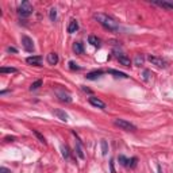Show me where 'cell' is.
I'll list each match as a JSON object with an SVG mask.
<instances>
[{
	"mask_svg": "<svg viewBox=\"0 0 173 173\" xmlns=\"http://www.w3.org/2000/svg\"><path fill=\"white\" fill-rule=\"evenodd\" d=\"M33 6L30 4V2H22L20 3V6L18 7V14L22 18H27V16H30L33 14Z\"/></svg>",
	"mask_w": 173,
	"mask_h": 173,
	"instance_id": "cell-3",
	"label": "cell"
},
{
	"mask_svg": "<svg viewBox=\"0 0 173 173\" xmlns=\"http://www.w3.org/2000/svg\"><path fill=\"white\" fill-rule=\"evenodd\" d=\"M88 42H89L92 46H95V47H100V39L97 38V37H95V35L88 37Z\"/></svg>",
	"mask_w": 173,
	"mask_h": 173,
	"instance_id": "cell-15",
	"label": "cell"
},
{
	"mask_svg": "<svg viewBox=\"0 0 173 173\" xmlns=\"http://www.w3.org/2000/svg\"><path fill=\"white\" fill-rule=\"evenodd\" d=\"M114 124L116 127H119L120 130H124V131H135V130H137V127H135L133 123H130V122L126 120V119H120V118L115 119Z\"/></svg>",
	"mask_w": 173,
	"mask_h": 173,
	"instance_id": "cell-2",
	"label": "cell"
},
{
	"mask_svg": "<svg viewBox=\"0 0 173 173\" xmlns=\"http://www.w3.org/2000/svg\"><path fill=\"white\" fill-rule=\"evenodd\" d=\"M118 160H119L120 165H123V167H128V162H130V160L126 158L124 155H119V157H118Z\"/></svg>",
	"mask_w": 173,
	"mask_h": 173,
	"instance_id": "cell-23",
	"label": "cell"
},
{
	"mask_svg": "<svg viewBox=\"0 0 173 173\" xmlns=\"http://www.w3.org/2000/svg\"><path fill=\"white\" fill-rule=\"evenodd\" d=\"M73 52L76 53V54H83L84 53V47H83V45H81L80 42H76L73 45Z\"/></svg>",
	"mask_w": 173,
	"mask_h": 173,
	"instance_id": "cell-19",
	"label": "cell"
},
{
	"mask_svg": "<svg viewBox=\"0 0 173 173\" xmlns=\"http://www.w3.org/2000/svg\"><path fill=\"white\" fill-rule=\"evenodd\" d=\"M41 85H42V80H37V81H34L31 85H30V89H31V91H35V89H38Z\"/></svg>",
	"mask_w": 173,
	"mask_h": 173,
	"instance_id": "cell-24",
	"label": "cell"
},
{
	"mask_svg": "<svg viewBox=\"0 0 173 173\" xmlns=\"http://www.w3.org/2000/svg\"><path fill=\"white\" fill-rule=\"evenodd\" d=\"M56 93H57V97H58L61 101H65V103H70V101H72V97H70V95L68 93V92H65V91L57 89Z\"/></svg>",
	"mask_w": 173,
	"mask_h": 173,
	"instance_id": "cell-7",
	"label": "cell"
},
{
	"mask_svg": "<svg viewBox=\"0 0 173 173\" xmlns=\"http://www.w3.org/2000/svg\"><path fill=\"white\" fill-rule=\"evenodd\" d=\"M153 3L157 6H160V7H164V8L173 10V2H153Z\"/></svg>",
	"mask_w": 173,
	"mask_h": 173,
	"instance_id": "cell-17",
	"label": "cell"
},
{
	"mask_svg": "<svg viewBox=\"0 0 173 173\" xmlns=\"http://www.w3.org/2000/svg\"><path fill=\"white\" fill-rule=\"evenodd\" d=\"M144 74H145V79H149V77H150V72H149V70H145V72H144Z\"/></svg>",
	"mask_w": 173,
	"mask_h": 173,
	"instance_id": "cell-32",
	"label": "cell"
},
{
	"mask_svg": "<svg viewBox=\"0 0 173 173\" xmlns=\"http://www.w3.org/2000/svg\"><path fill=\"white\" fill-rule=\"evenodd\" d=\"M104 74V70H101V69H99V70H93V72H89L87 74V79L88 80H96V79H99V77H101Z\"/></svg>",
	"mask_w": 173,
	"mask_h": 173,
	"instance_id": "cell-12",
	"label": "cell"
},
{
	"mask_svg": "<svg viewBox=\"0 0 173 173\" xmlns=\"http://www.w3.org/2000/svg\"><path fill=\"white\" fill-rule=\"evenodd\" d=\"M26 62L30 65H35V66H41L42 65V57L41 56H33V57H27Z\"/></svg>",
	"mask_w": 173,
	"mask_h": 173,
	"instance_id": "cell-9",
	"label": "cell"
},
{
	"mask_svg": "<svg viewBox=\"0 0 173 173\" xmlns=\"http://www.w3.org/2000/svg\"><path fill=\"white\" fill-rule=\"evenodd\" d=\"M6 141L7 142H12V141H15V137H6Z\"/></svg>",
	"mask_w": 173,
	"mask_h": 173,
	"instance_id": "cell-33",
	"label": "cell"
},
{
	"mask_svg": "<svg viewBox=\"0 0 173 173\" xmlns=\"http://www.w3.org/2000/svg\"><path fill=\"white\" fill-rule=\"evenodd\" d=\"M53 114L56 115L60 120H62V122H68V120H69V115H68L65 111H62V110H53Z\"/></svg>",
	"mask_w": 173,
	"mask_h": 173,
	"instance_id": "cell-10",
	"label": "cell"
},
{
	"mask_svg": "<svg viewBox=\"0 0 173 173\" xmlns=\"http://www.w3.org/2000/svg\"><path fill=\"white\" fill-rule=\"evenodd\" d=\"M33 133H34V135H35L37 138H38V141L41 142V144H43V145H47V142H46V140H45V137H43V135L41 134L38 130H33Z\"/></svg>",
	"mask_w": 173,
	"mask_h": 173,
	"instance_id": "cell-21",
	"label": "cell"
},
{
	"mask_svg": "<svg viewBox=\"0 0 173 173\" xmlns=\"http://www.w3.org/2000/svg\"><path fill=\"white\" fill-rule=\"evenodd\" d=\"M46 61L49 65H57L58 64V54L57 53H49L46 57Z\"/></svg>",
	"mask_w": 173,
	"mask_h": 173,
	"instance_id": "cell-11",
	"label": "cell"
},
{
	"mask_svg": "<svg viewBox=\"0 0 173 173\" xmlns=\"http://www.w3.org/2000/svg\"><path fill=\"white\" fill-rule=\"evenodd\" d=\"M93 18L100 23L104 29L110 30V31H118L119 30V25L118 22H115V19H112L111 16H108L107 14H101V12H97L93 15Z\"/></svg>",
	"mask_w": 173,
	"mask_h": 173,
	"instance_id": "cell-1",
	"label": "cell"
},
{
	"mask_svg": "<svg viewBox=\"0 0 173 173\" xmlns=\"http://www.w3.org/2000/svg\"><path fill=\"white\" fill-rule=\"evenodd\" d=\"M69 68H70L72 70H80V66L77 65V64H74L73 61H70V62H69Z\"/></svg>",
	"mask_w": 173,
	"mask_h": 173,
	"instance_id": "cell-27",
	"label": "cell"
},
{
	"mask_svg": "<svg viewBox=\"0 0 173 173\" xmlns=\"http://www.w3.org/2000/svg\"><path fill=\"white\" fill-rule=\"evenodd\" d=\"M114 54H115V58H116L118 61H119V64H122L123 66H130V65H131V61H130V58H128V57H127L124 53H122V52H118V50H115Z\"/></svg>",
	"mask_w": 173,
	"mask_h": 173,
	"instance_id": "cell-5",
	"label": "cell"
},
{
	"mask_svg": "<svg viewBox=\"0 0 173 173\" xmlns=\"http://www.w3.org/2000/svg\"><path fill=\"white\" fill-rule=\"evenodd\" d=\"M77 30H79V23H77L76 19H72L69 22V26H68V33L73 34V33H76Z\"/></svg>",
	"mask_w": 173,
	"mask_h": 173,
	"instance_id": "cell-14",
	"label": "cell"
},
{
	"mask_svg": "<svg viewBox=\"0 0 173 173\" xmlns=\"http://www.w3.org/2000/svg\"><path fill=\"white\" fill-rule=\"evenodd\" d=\"M110 167H111V173H115V169H114V160L110 161Z\"/></svg>",
	"mask_w": 173,
	"mask_h": 173,
	"instance_id": "cell-31",
	"label": "cell"
},
{
	"mask_svg": "<svg viewBox=\"0 0 173 173\" xmlns=\"http://www.w3.org/2000/svg\"><path fill=\"white\" fill-rule=\"evenodd\" d=\"M7 52H10V53H16V52H18V50H16L15 47H11V46H10L8 49H7Z\"/></svg>",
	"mask_w": 173,
	"mask_h": 173,
	"instance_id": "cell-30",
	"label": "cell"
},
{
	"mask_svg": "<svg viewBox=\"0 0 173 173\" xmlns=\"http://www.w3.org/2000/svg\"><path fill=\"white\" fill-rule=\"evenodd\" d=\"M61 151H62V157L64 158H69V149H68V146H61Z\"/></svg>",
	"mask_w": 173,
	"mask_h": 173,
	"instance_id": "cell-26",
	"label": "cell"
},
{
	"mask_svg": "<svg viewBox=\"0 0 173 173\" xmlns=\"http://www.w3.org/2000/svg\"><path fill=\"white\" fill-rule=\"evenodd\" d=\"M144 62H145V57L142 56V54H137L135 58H134V65L135 66H141V65H144Z\"/></svg>",
	"mask_w": 173,
	"mask_h": 173,
	"instance_id": "cell-18",
	"label": "cell"
},
{
	"mask_svg": "<svg viewBox=\"0 0 173 173\" xmlns=\"http://www.w3.org/2000/svg\"><path fill=\"white\" fill-rule=\"evenodd\" d=\"M83 91H85V92H88V93H91V89H88L87 87H83Z\"/></svg>",
	"mask_w": 173,
	"mask_h": 173,
	"instance_id": "cell-34",
	"label": "cell"
},
{
	"mask_svg": "<svg viewBox=\"0 0 173 173\" xmlns=\"http://www.w3.org/2000/svg\"><path fill=\"white\" fill-rule=\"evenodd\" d=\"M107 72H108V73H111V74H114L115 77H120V79H127V77H128L126 73L119 72V70H115V69H108Z\"/></svg>",
	"mask_w": 173,
	"mask_h": 173,
	"instance_id": "cell-16",
	"label": "cell"
},
{
	"mask_svg": "<svg viewBox=\"0 0 173 173\" xmlns=\"http://www.w3.org/2000/svg\"><path fill=\"white\" fill-rule=\"evenodd\" d=\"M74 151H76V154L79 155V158H81V160L85 158V154H84V150H83V146H81L80 140L76 142V145H74Z\"/></svg>",
	"mask_w": 173,
	"mask_h": 173,
	"instance_id": "cell-13",
	"label": "cell"
},
{
	"mask_svg": "<svg viewBox=\"0 0 173 173\" xmlns=\"http://www.w3.org/2000/svg\"><path fill=\"white\" fill-rule=\"evenodd\" d=\"M137 158H135V157H133V158H131V160H130V162H128V167H130V168H135V165H137Z\"/></svg>",
	"mask_w": 173,
	"mask_h": 173,
	"instance_id": "cell-28",
	"label": "cell"
},
{
	"mask_svg": "<svg viewBox=\"0 0 173 173\" xmlns=\"http://www.w3.org/2000/svg\"><path fill=\"white\" fill-rule=\"evenodd\" d=\"M0 72L2 73H16L18 72V69L16 68H6V66H3V68H0Z\"/></svg>",
	"mask_w": 173,
	"mask_h": 173,
	"instance_id": "cell-22",
	"label": "cell"
},
{
	"mask_svg": "<svg viewBox=\"0 0 173 173\" xmlns=\"http://www.w3.org/2000/svg\"><path fill=\"white\" fill-rule=\"evenodd\" d=\"M89 103L92 104L93 107H97V108H100V110H104V108H106V103H104L103 100H100L99 97L91 96V97H89Z\"/></svg>",
	"mask_w": 173,
	"mask_h": 173,
	"instance_id": "cell-8",
	"label": "cell"
},
{
	"mask_svg": "<svg viewBox=\"0 0 173 173\" xmlns=\"http://www.w3.org/2000/svg\"><path fill=\"white\" fill-rule=\"evenodd\" d=\"M49 16H50V20H53V22L57 19V10L54 8V7H53V8H50V11H49Z\"/></svg>",
	"mask_w": 173,
	"mask_h": 173,
	"instance_id": "cell-25",
	"label": "cell"
},
{
	"mask_svg": "<svg viewBox=\"0 0 173 173\" xmlns=\"http://www.w3.org/2000/svg\"><path fill=\"white\" fill-rule=\"evenodd\" d=\"M147 60L150 61L151 65L157 66V68H162V69H165V68H168V62L165 61L162 57H157V56H149Z\"/></svg>",
	"mask_w": 173,
	"mask_h": 173,
	"instance_id": "cell-4",
	"label": "cell"
},
{
	"mask_svg": "<svg viewBox=\"0 0 173 173\" xmlns=\"http://www.w3.org/2000/svg\"><path fill=\"white\" fill-rule=\"evenodd\" d=\"M22 45H23V47H25L26 52H29V53L34 52V42L30 37H27V35L22 37Z\"/></svg>",
	"mask_w": 173,
	"mask_h": 173,
	"instance_id": "cell-6",
	"label": "cell"
},
{
	"mask_svg": "<svg viewBox=\"0 0 173 173\" xmlns=\"http://www.w3.org/2000/svg\"><path fill=\"white\" fill-rule=\"evenodd\" d=\"M0 173H11V171H10V169H7V168H0Z\"/></svg>",
	"mask_w": 173,
	"mask_h": 173,
	"instance_id": "cell-29",
	"label": "cell"
},
{
	"mask_svg": "<svg viewBox=\"0 0 173 173\" xmlns=\"http://www.w3.org/2000/svg\"><path fill=\"white\" fill-rule=\"evenodd\" d=\"M100 147H101V154L107 155V153H108V144H107L106 140H101L100 141Z\"/></svg>",
	"mask_w": 173,
	"mask_h": 173,
	"instance_id": "cell-20",
	"label": "cell"
}]
</instances>
